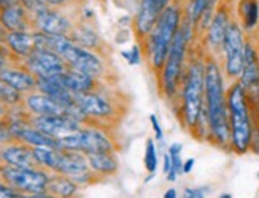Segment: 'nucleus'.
I'll return each mask as SVG.
<instances>
[{"mask_svg": "<svg viewBox=\"0 0 259 198\" xmlns=\"http://www.w3.org/2000/svg\"><path fill=\"white\" fill-rule=\"evenodd\" d=\"M193 35V24L186 21L185 24L180 26L177 35L172 41V46L168 49V54L164 62V72H162V92L167 97H174L177 89H178V83L182 80V73H183V65H185V57H186V51H188V43Z\"/></svg>", "mask_w": 259, "mask_h": 198, "instance_id": "obj_5", "label": "nucleus"}, {"mask_svg": "<svg viewBox=\"0 0 259 198\" xmlns=\"http://www.w3.org/2000/svg\"><path fill=\"white\" fill-rule=\"evenodd\" d=\"M0 163L21 168H41L33 154V148L16 140L0 146Z\"/></svg>", "mask_w": 259, "mask_h": 198, "instance_id": "obj_12", "label": "nucleus"}, {"mask_svg": "<svg viewBox=\"0 0 259 198\" xmlns=\"http://www.w3.org/2000/svg\"><path fill=\"white\" fill-rule=\"evenodd\" d=\"M8 34H10V30H8V29H5L2 24H0V43H7Z\"/></svg>", "mask_w": 259, "mask_h": 198, "instance_id": "obj_40", "label": "nucleus"}, {"mask_svg": "<svg viewBox=\"0 0 259 198\" xmlns=\"http://www.w3.org/2000/svg\"><path fill=\"white\" fill-rule=\"evenodd\" d=\"M80 189V185L75 184L69 176L61 173L50 174V181L47 185V192L58 198H73Z\"/></svg>", "mask_w": 259, "mask_h": 198, "instance_id": "obj_22", "label": "nucleus"}, {"mask_svg": "<svg viewBox=\"0 0 259 198\" xmlns=\"http://www.w3.org/2000/svg\"><path fill=\"white\" fill-rule=\"evenodd\" d=\"M164 198H177V190L175 189H168L164 195Z\"/></svg>", "mask_w": 259, "mask_h": 198, "instance_id": "obj_44", "label": "nucleus"}, {"mask_svg": "<svg viewBox=\"0 0 259 198\" xmlns=\"http://www.w3.org/2000/svg\"><path fill=\"white\" fill-rule=\"evenodd\" d=\"M26 198H58L48 192H41V193H33V195H26Z\"/></svg>", "mask_w": 259, "mask_h": 198, "instance_id": "obj_41", "label": "nucleus"}, {"mask_svg": "<svg viewBox=\"0 0 259 198\" xmlns=\"http://www.w3.org/2000/svg\"><path fill=\"white\" fill-rule=\"evenodd\" d=\"M240 16L243 19L245 29H253L259 19V4L257 0H242L240 2Z\"/></svg>", "mask_w": 259, "mask_h": 198, "instance_id": "obj_26", "label": "nucleus"}, {"mask_svg": "<svg viewBox=\"0 0 259 198\" xmlns=\"http://www.w3.org/2000/svg\"><path fill=\"white\" fill-rule=\"evenodd\" d=\"M223 51L226 56V75L229 78H239L243 70V54H245V38L243 30L237 23H231L224 37Z\"/></svg>", "mask_w": 259, "mask_h": 198, "instance_id": "obj_8", "label": "nucleus"}, {"mask_svg": "<svg viewBox=\"0 0 259 198\" xmlns=\"http://www.w3.org/2000/svg\"><path fill=\"white\" fill-rule=\"evenodd\" d=\"M8 111H10V108L7 105H4L2 102H0V117H7L8 116Z\"/></svg>", "mask_w": 259, "mask_h": 198, "instance_id": "obj_43", "label": "nucleus"}, {"mask_svg": "<svg viewBox=\"0 0 259 198\" xmlns=\"http://www.w3.org/2000/svg\"><path fill=\"white\" fill-rule=\"evenodd\" d=\"M70 40H73L76 45H80L83 48H88V49H97L99 45H100V38L96 32L88 27V26H76L75 24V29L69 37Z\"/></svg>", "mask_w": 259, "mask_h": 198, "instance_id": "obj_25", "label": "nucleus"}, {"mask_svg": "<svg viewBox=\"0 0 259 198\" xmlns=\"http://www.w3.org/2000/svg\"><path fill=\"white\" fill-rule=\"evenodd\" d=\"M29 124L45 131L47 135L59 140L62 137L72 135L75 131L81 130L84 125L80 124L73 117L67 114H56V116H30Z\"/></svg>", "mask_w": 259, "mask_h": 198, "instance_id": "obj_11", "label": "nucleus"}, {"mask_svg": "<svg viewBox=\"0 0 259 198\" xmlns=\"http://www.w3.org/2000/svg\"><path fill=\"white\" fill-rule=\"evenodd\" d=\"M240 84L243 89L248 92H256L259 98V56L256 48L251 43H245V54H243V70L240 75Z\"/></svg>", "mask_w": 259, "mask_h": 198, "instance_id": "obj_16", "label": "nucleus"}, {"mask_svg": "<svg viewBox=\"0 0 259 198\" xmlns=\"http://www.w3.org/2000/svg\"><path fill=\"white\" fill-rule=\"evenodd\" d=\"M122 56L127 59V62L131 65H137L140 62V49H139V46H132V49L129 52H122Z\"/></svg>", "mask_w": 259, "mask_h": 198, "instance_id": "obj_34", "label": "nucleus"}, {"mask_svg": "<svg viewBox=\"0 0 259 198\" xmlns=\"http://www.w3.org/2000/svg\"><path fill=\"white\" fill-rule=\"evenodd\" d=\"M0 81L7 83L13 89L19 91L21 94H30L37 91V76L32 75L27 69L22 65L16 67H10L4 72H0Z\"/></svg>", "mask_w": 259, "mask_h": 198, "instance_id": "obj_17", "label": "nucleus"}, {"mask_svg": "<svg viewBox=\"0 0 259 198\" xmlns=\"http://www.w3.org/2000/svg\"><path fill=\"white\" fill-rule=\"evenodd\" d=\"M26 111L30 116H56V114H67L65 108L61 106L54 98L48 97L43 92H30L24 95L22 100Z\"/></svg>", "mask_w": 259, "mask_h": 198, "instance_id": "obj_15", "label": "nucleus"}, {"mask_svg": "<svg viewBox=\"0 0 259 198\" xmlns=\"http://www.w3.org/2000/svg\"><path fill=\"white\" fill-rule=\"evenodd\" d=\"M218 198H232V196H231L229 193H223V195H220Z\"/></svg>", "mask_w": 259, "mask_h": 198, "instance_id": "obj_45", "label": "nucleus"}, {"mask_svg": "<svg viewBox=\"0 0 259 198\" xmlns=\"http://www.w3.org/2000/svg\"><path fill=\"white\" fill-rule=\"evenodd\" d=\"M13 135H11L10 122L7 117H0V146L7 145V143L13 141Z\"/></svg>", "mask_w": 259, "mask_h": 198, "instance_id": "obj_31", "label": "nucleus"}, {"mask_svg": "<svg viewBox=\"0 0 259 198\" xmlns=\"http://www.w3.org/2000/svg\"><path fill=\"white\" fill-rule=\"evenodd\" d=\"M170 5V0H140L135 15V30L139 37H148L164 10Z\"/></svg>", "mask_w": 259, "mask_h": 198, "instance_id": "obj_14", "label": "nucleus"}, {"mask_svg": "<svg viewBox=\"0 0 259 198\" xmlns=\"http://www.w3.org/2000/svg\"><path fill=\"white\" fill-rule=\"evenodd\" d=\"M45 4H47L48 7H51V8H59V10H64V8H67L69 7L73 0H43Z\"/></svg>", "mask_w": 259, "mask_h": 198, "instance_id": "obj_36", "label": "nucleus"}, {"mask_svg": "<svg viewBox=\"0 0 259 198\" xmlns=\"http://www.w3.org/2000/svg\"><path fill=\"white\" fill-rule=\"evenodd\" d=\"M22 100H24V95L19 91L13 89L7 83L0 81V102L7 105L8 108H16L22 103Z\"/></svg>", "mask_w": 259, "mask_h": 198, "instance_id": "obj_28", "label": "nucleus"}, {"mask_svg": "<svg viewBox=\"0 0 259 198\" xmlns=\"http://www.w3.org/2000/svg\"><path fill=\"white\" fill-rule=\"evenodd\" d=\"M150 120H151V125H153V130H154V137H156V140L162 141V140H164V134H162V128H161L159 120H157V117H156L154 114L150 116Z\"/></svg>", "mask_w": 259, "mask_h": 198, "instance_id": "obj_35", "label": "nucleus"}, {"mask_svg": "<svg viewBox=\"0 0 259 198\" xmlns=\"http://www.w3.org/2000/svg\"><path fill=\"white\" fill-rule=\"evenodd\" d=\"M180 26H182V10L177 5H168L148 35V52L154 69H161L164 65Z\"/></svg>", "mask_w": 259, "mask_h": 198, "instance_id": "obj_3", "label": "nucleus"}, {"mask_svg": "<svg viewBox=\"0 0 259 198\" xmlns=\"http://www.w3.org/2000/svg\"><path fill=\"white\" fill-rule=\"evenodd\" d=\"M229 24H231V21H229L228 12L224 8L218 10V12L213 15L211 23L208 24V34H207V41L213 49L223 48L224 37H226Z\"/></svg>", "mask_w": 259, "mask_h": 198, "instance_id": "obj_21", "label": "nucleus"}, {"mask_svg": "<svg viewBox=\"0 0 259 198\" xmlns=\"http://www.w3.org/2000/svg\"><path fill=\"white\" fill-rule=\"evenodd\" d=\"M194 167V159H188L186 162H183V173H191V170H193Z\"/></svg>", "mask_w": 259, "mask_h": 198, "instance_id": "obj_39", "label": "nucleus"}, {"mask_svg": "<svg viewBox=\"0 0 259 198\" xmlns=\"http://www.w3.org/2000/svg\"><path fill=\"white\" fill-rule=\"evenodd\" d=\"M182 102L185 125L194 130L205 106V67L202 62H193L189 65Z\"/></svg>", "mask_w": 259, "mask_h": 198, "instance_id": "obj_4", "label": "nucleus"}, {"mask_svg": "<svg viewBox=\"0 0 259 198\" xmlns=\"http://www.w3.org/2000/svg\"><path fill=\"white\" fill-rule=\"evenodd\" d=\"M172 168V162H170V157H168V154H165L164 157V173H168Z\"/></svg>", "mask_w": 259, "mask_h": 198, "instance_id": "obj_42", "label": "nucleus"}, {"mask_svg": "<svg viewBox=\"0 0 259 198\" xmlns=\"http://www.w3.org/2000/svg\"><path fill=\"white\" fill-rule=\"evenodd\" d=\"M205 111L210 138L220 146L231 145L228 95L224 92L221 69L215 60H208L205 65Z\"/></svg>", "mask_w": 259, "mask_h": 198, "instance_id": "obj_1", "label": "nucleus"}, {"mask_svg": "<svg viewBox=\"0 0 259 198\" xmlns=\"http://www.w3.org/2000/svg\"><path fill=\"white\" fill-rule=\"evenodd\" d=\"M145 167L150 173H154L157 168V156H156V146L154 141L148 140L146 141V149H145Z\"/></svg>", "mask_w": 259, "mask_h": 198, "instance_id": "obj_30", "label": "nucleus"}, {"mask_svg": "<svg viewBox=\"0 0 259 198\" xmlns=\"http://www.w3.org/2000/svg\"><path fill=\"white\" fill-rule=\"evenodd\" d=\"M228 109L231 125V148L237 154H245L253 145L254 127L251 120V109L248 105V94L240 83L231 86L228 92Z\"/></svg>", "mask_w": 259, "mask_h": 198, "instance_id": "obj_2", "label": "nucleus"}, {"mask_svg": "<svg viewBox=\"0 0 259 198\" xmlns=\"http://www.w3.org/2000/svg\"><path fill=\"white\" fill-rule=\"evenodd\" d=\"M61 81H62L65 89L70 91L75 95L93 92L97 89V86H99V81H97V78H94V76L81 73L78 70H72V69L61 73Z\"/></svg>", "mask_w": 259, "mask_h": 198, "instance_id": "obj_19", "label": "nucleus"}, {"mask_svg": "<svg viewBox=\"0 0 259 198\" xmlns=\"http://www.w3.org/2000/svg\"><path fill=\"white\" fill-rule=\"evenodd\" d=\"M0 179L24 195L47 192L50 173L45 168H21L0 163Z\"/></svg>", "mask_w": 259, "mask_h": 198, "instance_id": "obj_6", "label": "nucleus"}, {"mask_svg": "<svg viewBox=\"0 0 259 198\" xmlns=\"http://www.w3.org/2000/svg\"><path fill=\"white\" fill-rule=\"evenodd\" d=\"M183 198H205V193L202 189H185L183 190Z\"/></svg>", "mask_w": 259, "mask_h": 198, "instance_id": "obj_37", "label": "nucleus"}, {"mask_svg": "<svg viewBox=\"0 0 259 198\" xmlns=\"http://www.w3.org/2000/svg\"><path fill=\"white\" fill-rule=\"evenodd\" d=\"M21 65L27 69L32 75H35L37 78L61 75L69 70V65L65 63V60L59 54L48 49H35L27 59L22 60Z\"/></svg>", "mask_w": 259, "mask_h": 198, "instance_id": "obj_10", "label": "nucleus"}, {"mask_svg": "<svg viewBox=\"0 0 259 198\" xmlns=\"http://www.w3.org/2000/svg\"><path fill=\"white\" fill-rule=\"evenodd\" d=\"M257 116H259V98H257Z\"/></svg>", "mask_w": 259, "mask_h": 198, "instance_id": "obj_46", "label": "nucleus"}, {"mask_svg": "<svg viewBox=\"0 0 259 198\" xmlns=\"http://www.w3.org/2000/svg\"><path fill=\"white\" fill-rule=\"evenodd\" d=\"M33 30L43 32L48 35H62L70 37L75 29V23L69 15L64 13V10L47 7L40 10L38 13L32 15Z\"/></svg>", "mask_w": 259, "mask_h": 198, "instance_id": "obj_9", "label": "nucleus"}, {"mask_svg": "<svg viewBox=\"0 0 259 198\" xmlns=\"http://www.w3.org/2000/svg\"><path fill=\"white\" fill-rule=\"evenodd\" d=\"M0 198H26V195L13 189V187L8 185L7 182L0 181Z\"/></svg>", "mask_w": 259, "mask_h": 198, "instance_id": "obj_33", "label": "nucleus"}, {"mask_svg": "<svg viewBox=\"0 0 259 198\" xmlns=\"http://www.w3.org/2000/svg\"><path fill=\"white\" fill-rule=\"evenodd\" d=\"M16 4H19V0H0V12L11 5H16Z\"/></svg>", "mask_w": 259, "mask_h": 198, "instance_id": "obj_38", "label": "nucleus"}, {"mask_svg": "<svg viewBox=\"0 0 259 198\" xmlns=\"http://www.w3.org/2000/svg\"><path fill=\"white\" fill-rule=\"evenodd\" d=\"M217 0H193L188 8V21L193 26L202 24V27H208L211 23L213 8Z\"/></svg>", "mask_w": 259, "mask_h": 198, "instance_id": "obj_23", "label": "nucleus"}, {"mask_svg": "<svg viewBox=\"0 0 259 198\" xmlns=\"http://www.w3.org/2000/svg\"><path fill=\"white\" fill-rule=\"evenodd\" d=\"M21 60L10 51V48L5 43H0V72H4L10 67H16V63Z\"/></svg>", "mask_w": 259, "mask_h": 198, "instance_id": "obj_29", "label": "nucleus"}, {"mask_svg": "<svg viewBox=\"0 0 259 198\" xmlns=\"http://www.w3.org/2000/svg\"><path fill=\"white\" fill-rule=\"evenodd\" d=\"M182 149H183V146L180 145V143H174V145H170V148H168V157H170V162H172V168L167 173L168 181H175L177 176L180 173H183Z\"/></svg>", "mask_w": 259, "mask_h": 198, "instance_id": "obj_27", "label": "nucleus"}, {"mask_svg": "<svg viewBox=\"0 0 259 198\" xmlns=\"http://www.w3.org/2000/svg\"><path fill=\"white\" fill-rule=\"evenodd\" d=\"M59 149L64 151H78L83 154L91 152H113V141L102 128L84 125L81 130L75 131L58 140Z\"/></svg>", "mask_w": 259, "mask_h": 198, "instance_id": "obj_7", "label": "nucleus"}, {"mask_svg": "<svg viewBox=\"0 0 259 198\" xmlns=\"http://www.w3.org/2000/svg\"><path fill=\"white\" fill-rule=\"evenodd\" d=\"M88 159V165L94 173L108 176V174H115L118 170V162L113 157L111 152H91V154H84Z\"/></svg>", "mask_w": 259, "mask_h": 198, "instance_id": "obj_24", "label": "nucleus"}, {"mask_svg": "<svg viewBox=\"0 0 259 198\" xmlns=\"http://www.w3.org/2000/svg\"><path fill=\"white\" fill-rule=\"evenodd\" d=\"M75 102L80 106L81 111L86 114L88 120H102L113 116V105L100 92L93 91L86 94H76Z\"/></svg>", "mask_w": 259, "mask_h": 198, "instance_id": "obj_13", "label": "nucleus"}, {"mask_svg": "<svg viewBox=\"0 0 259 198\" xmlns=\"http://www.w3.org/2000/svg\"><path fill=\"white\" fill-rule=\"evenodd\" d=\"M5 45L10 48V51L21 60L27 59L30 54L37 49L35 46V35L33 30H26V32H10Z\"/></svg>", "mask_w": 259, "mask_h": 198, "instance_id": "obj_20", "label": "nucleus"}, {"mask_svg": "<svg viewBox=\"0 0 259 198\" xmlns=\"http://www.w3.org/2000/svg\"><path fill=\"white\" fill-rule=\"evenodd\" d=\"M19 4L24 7L30 15H35V13L40 12V10L48 7L47 4L43 2V0H19Z\"/></svg>", "mask_w": 259, "mask_h": 198, "instance_id": "obj_32", "label": "nucleus"}, {"mask_svg": "<svg viewBox=\"0 0 259 198\" xmlns=\"http://www.w3.org/2000/svg\"><path fill=\"white\" fill-rule=\"evenodd\" d=\"M0 24L10 32H26L33 30L32 15L21 4L11 5L0 12Z\"/></svg>", "mask_w": 259, "mask_h": 198, "instance_id": "obj_18", "label": "nucleus"}]
</instances>
